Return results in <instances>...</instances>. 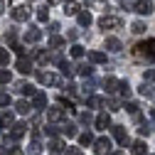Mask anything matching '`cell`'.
Returning <instances> with one entry per match:
<instances>
[{"label":"cell","instance_id":"20","mask_svg":"<svg viewBox=\"0 0 155 155\" xmlns=\"http://www.w3.org/2000/svg\"><path fill=\"white\" fill-rule=\"evenodd\" d=\"M17 89H20L22 96H35V94H37V89H35L30 81H20V84H17Z\"/></svg>","mask_w":155,"mask_h":155},{"label":"cell","instance_id":"33","mask_svg":"<svg viewBox=\"0 0 155 155\" xmlns=\"http://www.w3.org/2000/svg\"><path fill=\"white\" fill-rule=\"evenodd\" d=\"M79 10H81V8L76 5V3H67V5H64V15H79Z\"/></svg>","mask_w":155,"mask_h":155},{"label":"cell","instance_id":"12","mask_svg":"<svg viewBox=\"0 0 155 155\" xmlns=\"http://www.w3.org/2000/svg\"><path fill=\"white\" fill-rule=\"evenodd\" d=\"M104 49H108V52H121V49H123V42L118 40V37H106Z\"/></svg>","mask_w":155,"mask_h":155},{"label":"cell","instance_id":"25","mask_svg":"<svg viewBox=\"0 0 155 155\" xmlns=\"http://www.w3.org/2000/svg\"><path fill=\"white\" fill-rule=\"evenodd\" d=\"M15 108H17V113H22V116H27V113L32 111V104L22 99V101H17V104H15Z\"/></svg>","mask_w":155,"mask_h":155},{"label":"cell","instance_id":"45","mask_svg":"<svg viewBox=\"0 0 155 155\" xmlns=\"http://www.w3.org/2000/svg\"><path fill=\"white\" fill-rule=\"evenodd\" d=\"M15 37H17V35H15V30H8V35H5V42H8L10 47L15 45Z\"/></svg>","mask_w":155,"mask_h":155},{"label":"cell","instance_id":"38","mask_svg":"<svg viewBox=\"0 0 155 155\" xmlns=\"http://www.w3.org/2000/svg\"><path fill=\"white\" fill-rule=\"evenodd\" d=\"M12 81V74L8 69H0V84H10Z\"/></svg>","mask_w":155,"mask_h":155},{"label":"cell","instance_id":"10","mask_svg":"<svg viewBox=\"0 0 155 155\" xmlns=\"http://www.w3.org/2000/svg\"><path fill=\"white\" fill-rule=\"evenodd\" d=\"M133 12L150 15V12H153V3H150V0H138V3H133Z\"/></svg>","mask_w":155,"mask_h":155},{"label":"cell","instance_id":"23","mask_svg":"<svg viewBox=\"0 0 155 155\" xmlns=\"http://www.w3.org/2000/svg\"><path fill=\"white\" fill-rule=\"evenodd\" d=\"M57 64H59V69H62V74H64V76H74V64H71V62H67V59H59Z\"/></svg>","mask_w":155,"mask_h":155},{"label":"cell","instance_id":"36","mask_svg":"<svg viewBox=\"0 0 155 155\" xmlns=\"http://www.w3.org/2000/svg\"><path fill=\"white\" fill-rule=\"evenodd\" d=\"M143 81H145V84H155V69H145Z\"/></svg>","mask_w":155,"mask_h":155},{"label":"cell","instance_id":"26","mask_svg":"<svg viewBox=\"0 0 155 155\" xmlns=\"http://www.w3.org/2000/svg\"><path fill=\"white\" fill-rule=\"evenodd\" d=\"M69 54L74 57V59H81V57L86 54V49H84L81 45H76V42H74V45H71V49H69Z\"/></svg>","mask_w":155,"mask_h":155},{"label":"cell","instance_id":"3","mask_svg":"<svg viewBox=\"0 0 155 155\" xmlns=\"http://www.w3.org/2000/svg\"><path fill=\"white\" fill-rule=\"evenodd\" d=\"M10 12H12V20H15V22H27V20H30V15H32L30 5H15Z\"/></svg>","mask_w":155,"mask_h":155},{"label":"cell","instance_id":"31","mask_svg":"<svg viewBox=\"0 0 155 155\" xmlns=\"http://www.w3.org/2000/svg\"><path fill=\"white\" fill-rule=\"evenodd\" d=\"M86 106H89V108H99V106H104V99H101V96H89Z\"/></svg>","mask_w":155,"mask_h":155},{"label":"cell","instance_id":"13","mask_svg":"<svg viewBox=\"0 0 155 155\" xmlns=\"http://www.w3.org/2000/svg\"><path fill=\"white\" fill-rule=\"evenodd\" d=\"M94 126L99 128V130H106V128H111V116L108 113H99L94 118Z\"/></svg>","mask_w":155,"mask_h":155},{"label":"cell","instance_id":"44","mask_svg":"<svg viewBox=\"0 0 155 155\" xmlns=\"http://www.w3.org/2000/svg\"><path fill=\"white\" fill-rule=\"evenodd\" d=\"M79 118H81V123H84V126H89V123H94V116H91L89 111H86V113H81Z\"/></svg>","mask_w":155,"mask_h":155},{"label":"cell","instance_id":"43","mask_svg":"<svg viewBox=\"0 0 155 155\" xmlns=\"http://www.w3.org/2000/svg\"><path fill=\"white\" fill-rule=\"evenodd\" d=\"M59 104H62V106H67V111H71V113L76 111V108H74V104H71V99H67V96H62V99H59Z\"/></svg>","mask_w":155,"mask_h":155},{"label":"cell","instance_id":"27","mask_svg":"<svg viewBox=\"0 0 155 155\" xmlns=\"http://www.w3.org/2000/svg\"><path fill=\"white\" fill-rule=\"evenodd\" d=\"M37 20H40V22H47V20H49V5L37 8Z\"/></svg>","mask_w":155,"mask_h":155},{"label":"cell","instance_id":"21","mask_svg":"<svg viewBox=\"0 0 155 155\" xmlns=\"http://www.w3.org/2000/svg\"><path fill=\"white\" fill-rule=\"evenodd\" d=\"M32 108H47V94L37 91V94H35V104H32Z\"/></svg>","mask_w":155,"mask_h":155},{"label":"cell","instance_id":"41","mask_svg":"<svg viewBox=\"0 0 155 155\" xmlns=\"http://www.w3.org/2000/svg\"><path fill=\"white\" fill-rule=\"evenodd\" d=\"M10 104H12L10 94H5V91H3V94H0V108H5V106H10Z\"/></svg>","mask_w":155,"mask_h":155},{"label":"cell","instance_id":"35","mask_svg":"<svg viewBox=\"0 0 155 155\" xmlns=\"http://www.w3.org/2000/svg\"><path fill=\"white\" fill-rule=\"evenodd\" d=\"M130 32H135V35H140V32H145V22H143V20H135V22L130 25Z\"/></svg>","mask_w":155,"mask_h":155},{"label":"cell","instance_id":"4","mask_svg":"<svg viewBox=\"0 0 155 155\" xmlns=\"http://www.w3.org/2000/svg\"><path fill=\"white\" fill-rule=\"evenodd\" d=\"M111 150H113V143H111V138H106V135L94 140V153H96V155H106V153H111Z\"/></svg>","mask_w":155,"mask_h":155},{"label":"cell","instance_id":"42","mask_svg":"<svg viewBox=\"0 0 155 155\" xmlns=\"http://www.w3.org/2000/svg\"><path fill=\"white\" fill-rule=\"evenodd\" d=\"M45 130H47V135H49V138H57V133H59V126H54V123H49V126H47Z\"/></svg>","mask_w":155,"mask_h":155},{"label":"cell","instance_id":"22","mask_svg":"<svg viewBox=\"0 0 155 155\" xmlns=\"http://www.w3.org/2000/svg\"><path fill=\"white\" fill-rule=\"evenodd\" d=\"M138 94L145 96V99H153V96H155V89H153V84H145V81H143V84L138 86Z\"/></svg>","mask_w":155,"mask_h":155},{"label":"cell","instance_id":"7","mask_svg":"<svg viewBox=\"0 0 155 155\" xmlns=\"http://www.w3.org/2000/svg\"><path fill=\"white\" fill-rule=\"evenodd\" d=\"M37 81H40V84H49V86H57V84H59V76H57V74H52V71H37Z\"/></svg>","mask_w":155,"mask_h":155},{"label":"cell","instance_id":"51","mask_svg":"<svg viewBox=\"0 0 155 155\" xmlns=\"http://www.w3.org/2000/svg\"><path fill=\"white\" fill-rule=\"evenodd\" d=\"M0 12H5V0H0Z\"/></svg>","mask_w":155,"mask_h":155},{"label":"cell","instance_id":"24","mask_svg":"<svg viewBox=\"0 0 155 155\" xmlns=\"http://www.w3.org/2000/svg\"><path fill=\"white\" fill-rule=\"evenodd\" d=\"M47 148H49L52 153H59V150H64L67 145H64V143H62L59 138H49V140H47Z\"/></svg>","mask_w":155,"mask_h":155},{"label":"cell","instance_id":"37","mask_svg":"<svg viewBox=\"0 0 155 155\" xmlns=\"http://www.w3.org/2000/svg\"><path fill=\"white\" fill-rule=\"evenodd\" d=\"M10 62V49H0V67H8Z\"/></svg>","mask_w":155,"mask_h":155},{"label":"cell","instance_id":"16","mask_svg":"<svg viewBox=\"0 0 155 155\" xmlns=\"http://www.w3.org/2000/svg\"><path fill=\"white\" fill-rule=\"evenodd\" d=\"M76 22H79V27H89L94 22V17L89 10H79V15H76Z\"/></svg>","mask_w":155,"mask_h":155},{"label":"cell","instance_id":"5","mask_svg":"<svg viewBox=\"0 0 155 155\" xmlns=\"http://www.w3.org/2000/svg\"><path fill=\"white\" fill-rule=\"evenodd\" d=\"M42 148H45V145H42V140H40V130L35 128V130H32V140H30V145H27V153H30V155H42Z\"/></svg>","mask_w":155,"mask_h":155},{"label":"cell","instance_id":"40","mask_svg":"<svg viewBox=\"0 0 155 155\" xmlns=\"http://www.w3.org/2000/svg\"><path fill=\"white\" fill-rule=\"evenodd\" d=\"M64 155H84V153H81V148H76V145H67Z\"/></svg>","mask_w":155,"mask_h":155},{"label":"cell","instance_id":"8","mask_svg":"<svg viewBox=\"0 0 155 155\" xmlns=\"http://www.w3.org/2000/svg\"><path fill=\"white\" fill-rule=\"evenodd\" d=\"M40 40H42V30L37 27V25H30V27L25 30V42L35 45V42H40Z\"/></svg>","mask_w":155,"mask_h":155},{"label":"cell","instance_id":"2","mask_svg":"<svg viewBox=\"0 0 155 155\" xmlns=\"http://www.w3.org/2000/svg\"><path fill=\"white\" fill-rule=\"evenodd\" d=\"M123 25V20L121 17H116V15H104V17H99V27L101 30H118Z\"/></svg>","mask_w":155,"mask_h":155},{"label":"cell","instance_id":"46","mask_svg":"<svg viewBox=\"0 0 155 155\" xmlns=\"http://www.w3.org/2000/svg\"><path fill=\"white\" fill-rule=\"evenodd\" d=\"M104 104H108V108H111V111H118V106H121V104L116 101V99H108V101L104 99Z\"/></svg>","mask_w":155,"mask_h":155},{"label":"cell","instance_id":"32","mask_svg":"<svg viewBox=\"0 0 155 155\" xmlns=\"http://www.w3.org/2000/svg\"><path fill=\"white\" fill-rule=\"evenodd\" d=\"M118 94L123 96V99H128L130 96V84L128 81H118Z\"/></svg>","mask_w":155,"mask_h":155},{"label":"cell","instance_id":"52","mask_svg":"<svg viewBox=\"0 0 155 155\" xmlns=\"http://www.w3.org/2000/svg\"><path fill=\"white\" fill-rule=\"evenodd\" d=\"M150 118H153V121H155V108H150Z\"/></svg>","mask_w":155,"mask_h":155},{"label":"cell","instance_id":"28","mask_svg":"<svg viewBox=\"0 0 155 155\" xmlns=\"http://www.w3.org/2000/svg\"><path fill=\"white\" fill-rule=\"evenodd\" d=\"M0 121H3V126H5V128H8V126H12V123H15L12 111H3V113H0Z\"/></svg>","mask_w":155,"mask_h":155},{"label":"cell","instance_id":"14","mask_svg":"<svg viewBox=\"0 0 155 155\" xmlns=\"http://www.w3.org/2000/svg\"><path fill=\"white\" fill-rule=\"evenodd\" d=\"M130 153H133V155H148V145H145V140H143V138L133 140V143H130Z\"/></svg>","mask_w":155,"mask_h":155},{"label":"cell","instance_id":"39","mask_svg":"<svg viewBox=\"0 0 155 155\" xmlns=\"http://www.w3.org/2000/svg\"><path fill=\"white\" fill-rule=\"evenodd\" d=\"M126 111H128V113H133V116H138V111H140V106L135 104V101H128V104H126Z\"/></svg>","mask_w":155,"mask_h":155},{"label":"cell","instance_id":"48","mask_svg":"<svg viewBox=\"0 0 155 155\" xmlns=\"http://www.w3.org/2000/svg\"><path fill=\"white\" fill-rule=\"evenodd\" d=\"M150 130H153V128H150L148 123H143V126L138 128V133H140V135H150Z\"/></svg>","mask_w":155,"mask_h":155},{"label":"cell","instance_id":"34","mask_svg":"<svg viewBox=\"0 0 155 155\" xmlns=\"http://www.w3.org/2000/svg\"><path fill=\"white\" fill-rule=\"evenodd\" d=\"M62 45H64V40H62L59 35H52L49 37V49H57V47H62Z\"/></svg>","mask_w":155,"mask_h":155},{"label":"cell","instance_id":"29","mask_svg":"<svg viewBox=\"0 0 155 155\" xmlns=\"http://www.w3.org/2000/svg\"><path fill=\"white\" fill-rule=\"evenodd\" d=\"M62 133L67 135V138H76V135H79V130H76V126H74V123H69V126H62Z\"/></svg>","mask_w":155,"mask_h":155},{"label":"cell","instance_id":"47","mask_svg":"<svg viewBox=\"0 0 155 155\" xmlns=\"http://www.w3.org/2000/svg\"><path fill=\"white\" fill-rule=\"evenodd\" d=\"M91 91H94V81L86 79V81H84V94H91Z\"/></svg>","mask_w":155,"mask_h":155},{"label":"cell","instance_id":"30","mask_svg":"<svg viewBox=\"0 0 155 155\" xmlns=\"http://www.w3.org/2000/svg\"><path fill=\"white\" fill-rule=\"evenodd\" d=\"M94 140H96V138H94L89 130H86V133H79V143H81V145H94Z\"/></svg>","mask_w":155,"mask_h":155},{"label":"cell","instance_id":"49","mask_svg":"<svg viewBox=\"0 0 155 155\" xmlns=\"http://www.w3.org/2000/svg\"><path fill=\"white\" fill-rule=\"evenodd\" d=\"M8 155H25V150H22V148H17V145H15V148H12V150H10Z\"/></svg>","mask_w":155,"mask_h":155},{"label":"cell","instance_id":"19","mask_svg":"<svg viewBox=\"0 0 155 155\" xmlns=\"http://www.w3.org/2000/svg\"><path fill=\"white\" fill-rule=\"evenodd\" d=\"M76 74H81L84 79H91V74H94V64H79V67H74Z\"/></svg>","mask_w":155,"mask_h":155},{"label":"cell","instance_id":"50","mask_svg":"<svg viewBox=\"0 0 155 155\" xmlns=\"http://www.w3.org/2000/svg\"><path fill=\"white\" fill-rule=\"evenodd\" d=\"M57 30H59V25H57V22H49V35H57Z\"/></svg>","mask_w":155,"mask_h":155},{"label":"cell","instance_id":"53","mask_svg":"<svg viewBox=\"0 0 155 155\" xmlns=\"http://www.w3.org/2000/svg\"><path fill=\"white\" fill-rule=\"evenodd\" d=\"M0 155H8V153H5V150H3V148H0Z\"/></svg>","mask_w":155,"mask_h":155},{"label":"cell","instance_id":"1","mask_svg":"<svg viewBox=\"0 0 155 155\" xmlns=\"http://www.w3.org/2000/svg\"><path fill=\"white\" fill-rule=\"evenodd\" d=\"M133 54H135V57H145V59L155 62V40H145V42H140V45H135V47H133Z\"/></svg>","mask_w":155,"mask_h":155},{"label":"cell","instance_id":"11","mask_svg":"<svg viewBox=\"0 0 155 155\" xmlns=\"http://www.w3.org/2000/svg\"><path fill=\"white\" fill-rule=\"evenodd\" d=\"M25 133H27V123H25V121L12 123V130H10V138H12V140H20Z\"/></svg>","mask_w":155,"mask_h":155},{"label":"cell","instance_id":"6","mask_svg":"<svg viewBox=\"0 0 155 155\" xmlns=\"http://www.w3.org/2000/svg\"><path fill=\"white\" fill-rule=\"evenodd\" d=\"M111 130H113V138H116V143H118V145L126 148V145L130 143V140H128V130H126V126H113Z\"/></svg>","mask_w":155,"mask_h":155},{"label":"cell","instance_id":"9","mask_svg":"<svg viewBox=\"0 0 155 155\" xmlns=\"http://www.w3.org/2000/svg\"><path fill=\"white\" fill-rule=\"evenodd\" d=\"M47 118H49V123H59L62 118H64V108L62 106H52V108H47Z\"/></svg>","mask_w":155,"mask_h":155},{"label":"cell","instance_id":"18","mask_svg":"<svg viewBox=\"0 0 155 155\" xmlns=\"http://www.w3.org/2000/svg\"><path fill=\"white\" fill-rule=\"evenodd\" d=\"M89 62H91V64H106V54L99 52V49H91V52H89Z\"/></svg>","mask_w":155,"mask_h":155},{"label":"cell","instance_id":"54","mask_svg":"<svg viewBox=\"0 0 155 155\" xmlns=\"http://www.w3.org/2000/svg\"><path fill=\"white\" fill-rule=\"evenodd\" d=\"M3 128H5V126H3V121H0V130H3Z\"/></svg>","mask_w":155,"mask_h":155},{"label":"cell","instance_id":"15","mask_svg":"<svg viewBox=\"0 0 155 155\" xmlns=\"http://www.w3.org/2000/svg\"><path fill=\"white\" fill-rule=\"evenodd\" d=\"M15 67H17L20 74H32V62L27 59V57H20V59L15 62Z\"/></svg>","mask_w":155,"mask_h":155},{"label":"cell","instance_id":"17","mask_svg":"<svg viewBox=\"0 0 155 155\" xmlns=\"http://www.w3.org/2000/svg\"><path fill=\"white\" fill-rule=\"evenodd\" d=\"M104 89H106V94H116L118 91V79H116V76H106L104 79Z\"/></svg>","mask_w":155,"mask_h":155}]
</instances>
